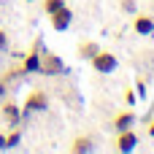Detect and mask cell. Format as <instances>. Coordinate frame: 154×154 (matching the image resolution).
Segmentation results:
<instances>
[{
	"label": "cell",
	"instance_id": "cell-1",
	"mask_svg": "<svg viewBox=\"0 0 154 154\" xmlns=\"http://www.w3.org/2000/svg\"><path fill=\"white\" fill-rule=\"evenodd\" d=\"M65 70H68V65L60 60V54H54L49 49H41V70L38 73H43V76H62Z\"/></svg>",
	"mask_w": 154,
	"mask_h": 154
},
{
	"label": "cell",
	"instance_id": "cell-2",
	"mask_svg": "<svg viewBox=\"0 0 154 154\" xmlns=\"http://www.w3.org/2000/svg\"><path fill=\"white\" fill-rule=\"evenodd\" d=\"M46 108H49V97H46V92H41V89H32V92L27 95V100H24L22 119H27L30 114H43Z\"/></svg>",
	"mask_w": 154,
	"mask_h": 154
},
{
	"label": "cell",
	"instance_id": "cell-3",
	"mask_svg": "<svg viewBox=\"0 0 154 154\" xmlns=\"http://www.w3.org/2000/svg\"><path fill=\"white\" fill-rule=\"evenodd\" d=\"M38 70H41V41L32 43V49L24 54V60H22V65L16 68V73L27 76V73H38Z\"/></svg>",
	"mask_w": 154,
	"mask_h": 154
},
{
	"label": "cell",
	"instance_id": "cell-4",
	"mask_svg": "<svg viewBox=\"0 0 154 154\" xmlns=\"http://www.w3.org/2000/svg\"><path fill=\"white\" fill-rule=\"evenodd\" d=\"M89 65H92V70H95V73H111V70H116V54H111V51L100 49V51L89 60Z\"/></svg>",
	"mask_w": 154,
	"mask_h": 154
},
{
	"label": "cell",
	"instance_id": "cell-5",
	"mask_svg": "<svg viewBox=\"0 0 154 154\" xmlns=\"http://www.w3.org/2000/svg\"><path fill=\"white\" fill-rule=\"evenodd\" d=\"M70 22H73V11H70L68 5H62L60 11H54V14L49 16V24H51V30H57V32L68 30V27H70Z\"/></svg>",
	"mask_w": 154,
	"mask_h": 154
},
{
	"label": "cell",
	"instance_id": "cell-6",
	"mask_svg": "<svg viewBox=\"0 0 154 154\" xmlns=\"http://www.w3.org/2000/svg\"><path fill=\"white\" fill-rule=\"evenodd\" d=\"M114 146H116V152H133V149L138 146V135H135V130L130 127V130H122V133H116V141H114Z\"/></svg>",
	"mask_w": 154,
	"mask_h": 154
},
{
	"label": "cell",
	"instance_id": "cell-7",
	"mask_svg": "<svg viewBox=\"0 0 154 154\" xmlns=\"http://www.w3.org/2000/svg\"><path fill=\"white\" fill-rule=\"evenodd\" d=\"M0 116H3L11 127H16V125L22 122V108L16 106V100H5V103L0 106Z\"/></svg>",
	"mask_w": 154,
	"mask_h": 154
},
{
	"label": "cell",
	"instance_id": "cell-8",
	"mask_svg": "<svg viewBox=\"0 0 154 154\" xmlns=\"http://www.w3.org/2000/svg\"><path fill=\"white\" fill-rule=\"evenodd\" d=\"M133 30L138 32V35H152L154 32V19L149 14H135V19H133Z\"/></svg>",
	"mask_w": 154,
	"mask_h": 154
},
{
	"label": "cell",
	"instance_id": "cell-9",
	"mask_svg": "<svg viewBox=\"0 0 154 154\" xmlns=\"http://www.w3.org/2000/svg\"><path fill=\"white\" fill-rule=\"evenodd\" d=\"M133 125H135V114H133V108H125V111H119V114L114 116V130H116V133L130 130Z\"/></svg>",
	"mask_w": 154,
	"mask_h": 154
},
{
	"label": "cell",
	"instance_id": "cell-10",
	"mask_svg": "<svg viewBox=\"0 0 154 154\" xmlns=\"http://www.w3.org/2000/svg\"><path fill=\"white\" fill-rule=\"evenodd\" d=\"M19 141H22V130H19V127H14L8 135H3V133H0V152H8V149L19 146Z\"/></svg>",
	"mask_w": 154,
	"mask_h": 154
},
{
	"label": "cell",
	"instance_id": "cell-11",
	"mask_svg": "<svg viewBox=\"0 0 154 154\" xmlns=\"http://www.w3.org/2000/svg\"><path fill=\"white\" fill-rule=\"evenodd\" d=\"M92 149H95V146H92V141H89L87 135H76L73 143H70V152L73 154H89Z\"/></svg>",
	"mask_w": 154,
	"mask_h": 154
},
{
	"label": "cell",
	"instance_id": "cell-12",
	"mask_svg": "<svg viewBox=\"0 0 154 154\" xmlns=\"http://www.w3.org/2000/svg\"><path fill=\"white\" fill-rule=\"evenodd\" d=\"M97 51H100V46H97L95 41H81V43H79V57H81V60H92Z\"/></svg>",
	"mask_w": 154,
	"mask_h": 154
},
{
	"label": "cell",
	"instance_id": "cell-13",
	"mask_svg": "<svg viewBox=\"0 0 154 154\" xmlns=\"http://www.w3.org/2000/svg\"><path fill=\"white\" fill-rule=\"evenodd\" d=\"M62 5H68L65 0H41V11L46 14V16H51L54 11H60Z\"/></svg>",
	"mask_w": 154,
	"mask_h": 154
},
{
	"label": "cell",
	"instance_id": "cell-14",
	"mask_svg": "<svg viewBox=\"0 0 154 154\" xmlns=\"http://www.w3.org/2000/svg\"><path fill=\"white\" fill-rule=\"evenodd\" d=\"M122 100H125V103H127V106H133V103H135V100H138V95H135V92H133V87H125V97H122Z\"/></svg>",
	"mask_w": 154,
	"mask_h": 154
},
{
	"label": "cell",
	"instance_id": "cell-15",
	"mask_svg": "<svg viewBox=\"0 0 154 154\" xmlns=\"http://www.w3.org/2000/svg\"><path fill=\"white\" fill-rule=\"evenodd\" d=\"M122 11L125 14H133L135 11V0H122Z\"/></svg>",
	"mask_w": 154,
	"mask_h": 154
},
{
	"label": "cell",
	"instance_id": "cell-16",
	"mask_svg": "<svg viewBox=\"0 0 154 154\" xmlns=\"http://www.w3.org/2000/svg\"><path fill=\"white\" fill-rule=\"evenodd\" d=\"M135 95H138V97H143V95H146V84H143V81H138V84H135Z\"/></svg>",
	"mask_w": 154,
	"mask_h": 154
},
{
	"label": "cell",
	"instance_id": "cell-17",
	"mask_svg": "<svg viewBox=\"0 0 154 154\" xmlns=\"http://www.w3.org/2000/svg\"><path fill=\"white\" fill-rule=\"evenodd\" d=\"M5 89H8V84H5V79H3V76H0V97H3V95H5Z\"/></svg>",
	"mask_w": 154,
	"mask_h": 154
},
{
	"label": "cell",
	"instance_id": "cell-18",
	"mask_svg": "<svg viewBox=\"0 0 154 154\" xmlns=\"http://www.w3.org/2000/svg\"><path fill=\"white\" fill-rule=\"evenodd\" d=\"M5 43H8V38H5V32H3V30H0V51H3V49H5Z\"/></svg>",
	"mask_w": 154,
	"mask_h": 154
},
{
	"label": "cell",
	"instance_id": "cell-19",
	"mask_svg": "<svg viewBox=\"0 0 154 154\" xmlns=\"http://www.w3.org/2000/svg\"><path fill=\"white\" fill-rule=\"evenodd\" d=\"M146 133H149V135H152V138H154V119H152V122H149V127H146Z\"/></svg>",
	"mask_w": 154,
	"mask_h": 154
},
{
	"label": "cell",
	"instance_id": "cell-20",
	"mask_svg": "<svg viewBox=\"0 0 154 154\" xmlns=\"http://www.w3.org/2000/svg\"><path fill=\"white\" fill-rule=\"evenodd\" d=\"M27 3H30V0H27Z\"/></svg>",
	"mask_w": 154,
	"mask_h": 154
}]
</instances>
